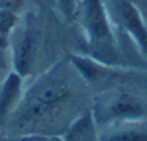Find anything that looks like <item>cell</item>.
Returning <instances> with one entry per match:
<instances>
[{"label": "cell", "mask_w": 147, "mask_h": 141, "mask_svg": "<svg viewBox=\"0 0 147 141\" xmlns=\"http://www.w3.org/2000/svg\"><path fill=\"white\" fill-rule=\"evenodd\" d=\"M131 4H136L137 8L141 10V14L145 16V20H147V0H129Z\"/></svg>", "instance_id": "obj_12"}, {"label": "cell", "mask_w": 147, "mask_h": 141, "mask_svg": "<svg viewBox=\"0 0 147 141\" xmlns=\"http://www.w3.org/2000/svg\"><path fill=\"white\" fill-rule=\"evenodd\" d=\"M92 90L65 53L24 88L2 135H63L80 114L92 108Z\"/></svg>", "instance_id": "obj_1"}, {"label": "cell", "mask_w": 147, "mask_h": 141, "mask_svg": "<svg viewBox=\"0 0 147 141\" xmlns=\"http://www.w3.org/2000/svg\"><path fill=\"white\" fill-rule=\"evenodd\" d=\"M51 49V32L43 14H39V10H30L10 34L12 70L24 79H34L53 65V61H49Z\"/></svg>", "instance_id": "obj_4"}, {"label": "cell", "mask_w": 147, "mask_h": 141, "mask_svg": "<svg viewBox=\"0 0 147 141\" xmlns=\"http://www.w3.org/2000/svg\"><path fill=\"white\" fill-rule=\"evenodd\" d=\"M18 23V14L12 8H0V43L10 45V34Z\"/></svg>", "instance_id": "obj_9"}, {"label": "cell", "mask_w": 147, "mask_h": 141, "mask_svg": "<svg viewBox=\"0 0 147 141\" xmlns=\"http://www.w3.org/2000/svg\"><path fill=\"white\" fill-rule=\"evenodd\" d=\"M116 34L127 37L147 61V20L129 0H102Z\"/></svg>", "instance_id": "obj_5"}, {"label": "cell", "mask_w": 147, "mask_h": 141, "mask_svg": "<svg viewBox=\"0 0 147 141\" xmlns=\"http://www.w3.org/2000/svg\"><path fill=\"white\" fill-rule=\"evenodd\" d=\"M53 2H55V8L59 12V16L63 18V22L65 23L75 22V16H77L80 0H53Z\"/></svg>", "instance_id": "obj_10"}, {"label": "cell", "mask_w": 147, "mask_h": 141, "mask_svg": "<svg viewBox=\"0 0 147 141\" xmlns=\"http://www.w3.org/2000/svg\"><path fill=\"white\" fill-rule=\"evenodd\" d=\"M24 77H20L16 70L6 73V77L0 82V135L6 128L12 112L16 110V106L20 102L24 94Z\"/></svg>", "instance_id": "obj_6"}, {"label": "cell", "mask_w": 147, "mask_h": 141, "mask_svg": "<svg viewBox=\"0 0 147 141\" xmlns=\"http://www.w3.org/2000/svg\"><path fill=\"white\" fill-rule=\"evenodd\" d=\"M0 141H49V135H41V133H22V135H0Z\"/></svg>", "instance_id": "obj_11"}, {"label": "cell", "mask_w": 147, "mask_h": 141, "mask_svg": "<svg viewBox=\"0 0 147 141\" xmlns=\"http://www.w3.org/2000/svg\"><path fill=\"white\" fill-rule=\"evenodd\" d=\"M102 141H147V120L100 129Z\"/></svg>", "instance_id": "obj_8"}, {"label": "cell", "mask_w": 147, "mask_h": 141, "mask_svg": "<svg viewBox=\"0 0 147 141\" xmlns=\"http://www.w3.org/2000/svg\"><path fill=\"white\" fill-rule=\"evenodd\" d=\"M49 141H65V139H63V135H51Z\"/></svg>", "instance_id": "obj_13"}, {"label": "cell", "mask_w": 147, "mask_h": 141, "mask_svg": "<svg viewBox=\"0 0 147 141\" xmlns=\"http://www.w3.org/2000/svg\"><path fill=\"white\" fill-rule=\"evenodd\" d=\"M65 141H102L100 129L94 122L92 110H86L84 114H80L71 126L67 128V131L63 133Z\"/></svg>", "instance_id": "obj_7"}, {"label": "cell", "mask_w": 147, "mask_h": 141, "mask_svg": "<svg viewBox=\"0 0 147 141\" xmlns=\"http://www.w3.org/2000/svg\"><path fill=\"white\" fill-rule=\"evenodd\" d=\"M75 23L80 30L77 53L106 65L147 69V61L127 37L116 34L102 0H80Z\"/></svg>", "instance_id": "obj_2"}, {"label": "cell", "mask_w": 147, "mask_h": 141, "mask_svg": "<svg viewBox=\"0 0 147 141\" xmlns=\"http://www.w3.org/2000/svg\"><path fill=\"white\" fill-rule=\"evenodd\" d=\"M90 110L98 129L147 120V69H139L127 81L94 94Z\"/></svg>", "instance_id": "obj_3"}]
</instances>
